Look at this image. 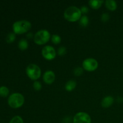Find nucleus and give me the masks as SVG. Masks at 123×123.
Listing matches in <instances>:
<instances>
[{
	"label": "nucleus",
	"mask_w": 123,
	"mask_h": 123,
	"mask_svg": "<svg viewBox=\"0 0 123 123\" xmlns=\"http://www.w3.org/2000/svg\"><path fill=\"white\" fill-rule=\"evenodd\" d=\"M64 17L67 21L71 22L78 21L82 17V12L80 8L76 6H70L66 9Z\"/></svg>",
	"instance_id": "f257e3e1"
},
{
	"label": "nucleus",
	"mask_w": 123,
	"mask_h": 123,
	"mask_svg": "<svg viewBox=\"0 0 123 123\" xmlns=\"http://www.w3.org/2000/svg\"><path fill=\"white\" fill-rule=\"evenodd\" d=\"M31 24L26 20H20L15 22L13 24L12 28L15 34H22L27 32L31 28Z\"/></svg>",
	"instance_id": "f03ea898"
},
{
	"label": "nucleus",
	"mask_w": 123,
	"mask_h": 123,
	"mask_svg": "<svg viewBox=\"0 0 123 123\" xmlns=\"http://www.w3.org/2000/svg\"><path fill=\"white\" fill-rule=\"evenodd\" d=\"M25 102V98L22 94L15 92L9 96L8 98V104L12 108L18 109L23 106Z\"/></svg>",
	"instance_id": "7ed1b4c3"
},
{
	"label": "nucleus",
	"mask_w": 123,
	"mask_h": 123,
	"mask_svg": "<svg viewBox=\"0 0 123 123\" xmlns=\"http://www.w3.org/2000/svg\"><path fill=\"white\" fill-rule=\"evenodd\" d=\"M50 38V34L48 30H40L35 34L34 36V42L36 44L43 45L48 43Z\"/></svg>",
	"instance_id": "20e7f679"
},
{
	"label": "nucleus",
	"mask_w": 123,
	"mask_h": 123,
	"mask_svg": "<svg viewBox=\"0 0 123 123\" xmlns=\"http://www.w3.org/2000/svg\"><path fill=\"white\" fill-rule=\"evenodd\" d=\"M26 73L30 79L36 81L40 78L42 71L40 68L37 65L34 64H30L26 67Z\"/></svg>",
	"instance_id": "39448f33"
},
{
	"label": "nucleus",
	"mask_w": 123,
	"mask_h": 123,
	"mask_svg": "<svg viewBox=\"0 0 123 123\" xmlns=\"http://www.w3.org/2000/svg\"><path fill=\"white\" fill-rule=\"evenodd\" d=\"M42 55L45 60L51 61L55 58L56 56V52L54 47L51 46H45L42 50Z\"/></svg>",
	"instance_id": "423d86ee"
},
{
	"label": "nucleus",
	"mask_w": 123,
	"mask_h": 123,
	"mask_svg": "<svg viewBox=\"0 0 123 123\" xmlns=\"http://www.w3.org/2000/svg\"><path fill=\"white\" fill-rule=\"evenodd\" d=\"M98 63L97 60L92 58H86L83 61L82 67L88 72H93L98 68Z\"/></svg>",
	"instance_id": "0eeeda50"
},
{
	"label": "nucleus",
	"mask_w": 123,
	"mask_h": 123,
	"mask_svg": "<svg viewBox=\"0 0 123 123\" xmlns=\"http://www.w3.org/2000/svg\"><path fill=\"white\" fill-rule=\"evenodd\" d=\"M73 123H91L90 115L85 112H79L75 114L73 119Z\"/></svg>",
	"instance_id": "6e6552de"
},
{
	"label": "nucleus",
	"mask_w": 123,
	"mask_h": 123,
	"mask_svg": "<svg viewBox=\"0 0 123 123\" xmlns=\"http://www.w3.org/2000/svg\"><path fill=\"white\" fill-rule=\"evenodd\" d=\"M43 79L44 83L46 84H52L55 79V74L54 72L52 70L46 71L43 76Z\"/></svg>",
	"instance_id": "1a4fd4ad"
},
{
	"label": "nucleus",
	"mask_w": 123,
	"mask_h": 123,
	"mask_svg": "<svg viewBox=\"0 0 123 123\" xmlns=\"http://www.w3.org/2000/svg\"><path fill=\"white\" fill-rule=\"evenodd\" d=\"M114 102V97L111 96H108L104 97L101 102V105L103 108H108L111 106Z\"/></svg>",
	"instance_id": "9d476101"
},
{
	"label": "nucleus",
	"mask_w": 123,
	"mask_h": 123,
	"mask_svg": "<svg viewBox=\"0 0 123 123\" xmlns=\"http://www.w3.org/2000/svg\"><path fill=\"white\" fill-rule=\"evenodd\" d=\"M105 3L106 7L110 11H115L117 8V2L114 0H106L105 1Z\"/></svg>",
	"instance_id": "9b49d317"
},
{
	"label": "nucleus",
	"mask_w": 123,
	"mask_h": 123,
	"mask_svg": "<svg viewBox=\"0 0 123 123\" xmlns=\"http://www.w3.org/2000/svg\"><path fill=\"white\" fill-rule=\"evenodd\" d=\"M104 2L105 1L102 0H90L88 1L89 5L91 6V8L96 10L99 8Z\"/></svg>",
	"instance_id": "f8f14e48"
},
{
	"label": "nucleus",
	"mask_w": 123,
	"mask_h": 123,
	"mask_svg": "<svg viewBox=\"0 0 123 123\" xmlns=\"http://www.w3.org/2000/svg\"><path fill=\"white\" fill-rule=\"evenodd\" d=\"M76 82L74 80H70L68 82H67V83L65 85V90L66 91H68V92H70V91H73V90H74L76 86Z\"/></svg>",
	"instance_id": "ddd939ff"
},
{
	"label": "nucleus",
	"mask_w": 123,
	"mask_h": 123,
	"mask_svg": "<svg viewBox=\"0 0 123 123\" xmlns=\"http://www.w3.org/2000/svg\"><path fill=\"white\" fill-rule=\"evenodd\" d=\"M18 48L21 50H25L28 48V42L26 39L20 40L18 43Z\"/></svg>",
	"instance_id": "4468645a"
},
{
	"label": "nucleus",
	"mask_w": 123,
	"mask_h": 123,
	"mask_svg": "<svg viewBox=\"0 0 123 123\" xmlns=\"http://www.w3.org/2000/svg\"><path fill=\"white\" fill-rule=\"evenodd\" d=\"M9 90L5 86H0V96L1 97H7L9 94Z\"/></svg>",
	"instance_id": "2eb2a0df"
},
{
	"label": "nucleus",
	"mask_w": 123,
	"mask_h": 123,
	"mask_svg": "<svg viewBox=\"0 0 123 123\" xmlns=\"http://www.w3.org/2000/svg\"><path fill=\"white\" fill-rule=\"evenodd\" d=\"M79 21V24L81 25L82 26H84V27H85V26H88L89 24V19L86 15L82 16V17L80 18Z\"/></svg>",
	"instance_id": "dca6fc26"
},
{
	"label": "nucleus",
	"mask_w": 123,
	"mask_h": 123,
	"mask_svg": "<svg viewBox=\"0 0 123 123\" xmlns=\"http://www.w3.org/2000/svg\"><path fill=\"white\" fill-rule=\"evenodd\" d=\"M50 38H51L52 42L55 44H60L61 42V37L58 34H53Z\"/></svg>",
	"instance_id": "f3484780"
},
{
	"label": "nucleus",
	"mask_w": 123,
	"mask_h": 123,
	"mask_svg": "<svg viewBox=\"0 0 123 123\" xmlns=\"http://www.w3.org/2000/svg\"><path fill=\"white\" fill-rule=\"evenodd\" d=\"M16 34L14 32H10L6 37V42L8 43H12L15 40Z\"/></svg>",
	"instance_id": "a211bd4d"
},
{
	"label": "nucleus",
	"mask_w": 123,
	"mask_h": 123,
	"mask_svg": "<svg viewBox=\"0 0 123 123\" xmlns=\"http://www.w3.org/2000/svg\"><path fill=\"white\" fill-rule=\"evenodd\" d=\"M9 123H24V122L21 117L16 115V116H14V117L12 118V120L10 121Z\"/></svg>",
	"instance_id": "6ab92c4d"
},
{
	"label": "nucleus",
	"mask_w": 123,
	"mask_h": 123,
	"mask_svg": "<svg viewBox=\"0 0 123 123\" xmlns=\"http://www.w3.org/2000/svg\"><path fill=\"white\" fill-rule=\"evenodd\" d=\"M83 72H84V68L80 67H78L74 68L73 73L74 75L76 76H80L83 74Z\"/></svg>",
	"instance_id": "aec40b11"
},
{
	"label": "nucleus",
	"mask_w": 123,
	"mask_h": 123,
	"mask_svg": "<svg viewBox=\"0 0 123 123\" xmlns=\"http://www.w3.org/2000/svg\"><path fill=\"white\" fill-rule=\"evenodd\" d=\"M33 88L36 91H40L42 88V84L40 82L36 80L33 83Z\"/></svg>",
	"instance_id": "412c9836"
},
{
	"label": "nucleus",
	"mask_w": 123,
	"mask_h": 123,
	"mask_svg": "<svg viewBox=\"0 0 123 123\" xmlns=\"http://www.w3.org/2000/svg\"><path fill=\"white\" fill-rule=\"evenodd\" d=\"M66 48L64 46H61L60 48H59L58 50V54L60 56H62V55H64L66 54Z\"/></svg>",
	"instance_id": "4be33fe9"
},
{
	"label": "nucleus",
	"mask_w": 123,
	"mask_h": 123,
	"mask_svg": "<svg viewBox=\"0 0 123 123\" xmlns=\"http://www.w3.org/2000/svg\"><path fill=\"white\" fill-rule=\"evenodd\" d=\"M101 19L103 22H107L109 20V15L108 13H103L101 16Z\"/></svg>",
	"instance_id": "5701e85b"
},
{
	"label": "nucleus",
	"mask_w": 123,
	"mask_h": 123,
	"mask_svg": "<svg viewBox=\"0 0 123 123\" xmlns=\"http://www.w3.org/2000/svg\"><path fill=\"white\" fill-rule=\"evenodd\" d=\"M80 11H81L82 13H84V14H85V13H87L88 12L89 9L86 6H82L80 8Z\"/></svg>",
	"instance_id": "b1692460"
},
{
	"label": "nucleus",
	"mask_w": 123,
	"mask_h": 123,
	"mask_svg": "<svg viewBox=\"0 0 123 123\" xmlns=\"http://www.w3.org/2000/svg\"><path fill=\"white\" fill-rule=\"evenodd\" d=\"M32 33H29L28 34H27V37H28V38H31V36H32V34H31Z\"/></svg>",
	"instance_id": "393cba45"
}]
</instances>
